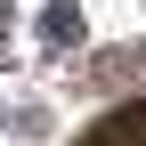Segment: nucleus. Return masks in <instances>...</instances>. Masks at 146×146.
I'll use <instances>...</instances> for the list:
<instances>
[{
	"mask_svg": "<svg viewBox=\"0 0 146 146\" xmlns=\"http://www.w3.org/2000/svg\"><path fill=\"white\" fill-rule=\"evenodd\" d=\"M41 41L49 49H73V41H81V8H73V0H49V8H41Z\"/></svg>",
	"mask_w": 146,
	"mask_h": 146,
	"instance_id": "1",
	"label": "nucleus"
},
{
	"mask_svg": "<svg viewBox=\"0 0 146 146\" xmlns=\"http://www.w3.org/2000/svg\"><path fill=\"white\" fill-rule=\"evenodd\" d=\"M8 25H16V0H0V33H8Z\"/></svg>",
	"mask_w": 146,
	"mask_h": 146,
	"instance_id": "2",
	"label": "nucleus"
}]
</instances>
